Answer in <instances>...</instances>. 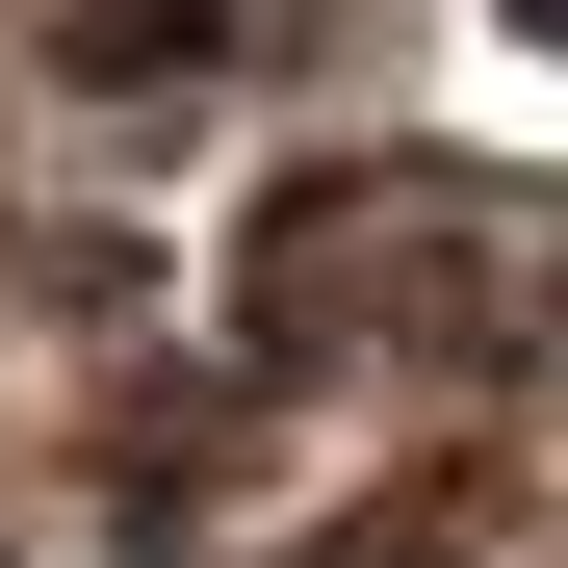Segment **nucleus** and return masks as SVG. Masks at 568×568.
Returning <instances> with one entry per match:
<instances>
[{"label":"nucleus","mask_w":568,"mask_h":568,"mask_svg":"<svg viewBox=\"0 0 568 568\" xmlns=\"http://www.w3.org/2000/svg\"><path fill=\"white\" fill-rule=\"evenodd\" d=\"M517 27H568V0H517Z\"/></svg>","instance_id":"nucleus-1"}]
</instances>
